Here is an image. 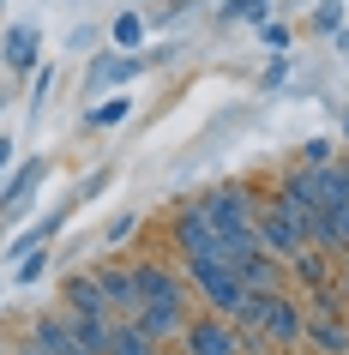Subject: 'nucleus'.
<instances>
[{
  "instance_id": "412c9836",
  "label": "nucleus",
  "mask_w": 349,
  "mask_h": 355,
  "mask_svg": "<svg viewBox=\"0 0 349 355\" xmlns=\"http://www.w3.org/2000/svg\"><path fill=\"white\" fill-rule=\"evenodd\" d=\"M301 163H307V168H325V163H337V157H331L325 139H307V145H301Z\"/></svg>"
},
{
  "instance_id": "ddd939ff",
  "label": "nucleus",
  "mask_w": 349,
  "mask_h": 355,
  "mask_svg": "<svg viewBox=\"0 0 349 355\" xmlns=\"http://www.w3.org/2000/svg\"><path fill=\"white\" fill-rule=\"evenodd\" d=\"M37 181H42V163H24V168H19V181H6V193H0V211H6V217H19Z\"/></svg>"
},
{
  "instance_id": "b1692460",
  "label": "nucleus",
  "mask_w": 349,
  "mask_h": 355,
  "mask_svg": "<svg viewBox=\"0 0 349 355\" xmlns=\"http://www.w3.org/2000/svg\"><path fill=\"white\" fill-rule=\"evenodd\" d=\"M337 235H343V259H349V199L337 205Z\"/></svg>"
},
{
  "instance_id": "9d476101",
  "label": "nucleus",
  "mask_w": 349,
  "mask_h": 355,
  "mask_svg": "<svg viewBox=\"0 0 349 355\" xmlns=\"http://www.w3.org/2000/svg\"><path fill=\"white\" fill-rule=\"evenodd\" d=\"M133 271H139V295L145 301H187L175 271H163V265H133Z\"/></svg>"
},
{
  "instance_id": "a878e982",
  "label": "nucleus",
  "mask_w": 349,
  "mask_h": 355,
  "mask_svg": "<svg viewBox=\"0 0 349 355\" xmlns=\"http://www.w3.org/2000/svg\"><path fill=\"white\" fill-rule=\"evenodd\" d=\"M12 163V139H0V168Z\"/></svg>"
},
{
  "instance_id": "1a4fd4ad",
  "label": "nucleus",
  "mask_w": 349,
  "mask_h": 355,
  "mask_svg": "<svg viewBox=\"0 0 349 355\" xmlns=\"http://www.w3.org/2000/svg\"><path fill=\"white\" fill-rule=\"evenodd\" d=\"M235 271H241L247 289H283V271L289 265L277 259V253H247V259H235Z\"/></svg>"
},
{
  "instance_id": "f257e3e1",
  "label": "nucleus",
  "mask_w": 349,
  "mask_h": 355,
  "mask_svg": "<svg viewBox=\"0 0 349 355\" xmlns=\"http://www.w3.org/2000/svg\"><path fill=\"white\" fill-rule=\"evenodd\" d=\"M235 325H259V331L271 337L277 349L283 343H301L307 337V313L295 307L283 289H247V301H241V313H235Z\"/></svg>"
},
{
  "instance_id": "0eeeda50",
  "label": "nucleus",
  "mask_w": 349,
  "mask_h": 355,
  "mask_svg": "<svg viewBox=\"0 0 349 355\" xmlns=\"http://www.w3.org/2000/svg\"><path fill=\"white\" fill-rule=\"evenodd\" d=\"M96 277H103V295H109V307L114 313H139L145 307V295H139V271L133 265H96Z\"/></svg>"
},
{
  "instance_id": "bb28decb",
  "label": "nucleus",
  "mask_w": 349,
  "mask_h": 355,
  "mask_svg": "<svg viewBox=\"0 0 349 355\" xmlns=\"http://www.w3.org/2000/svg\"><path fill=\"white\" fill-rule=\"evenodd\" d=\"M331 37H337V49H343V55H349V24H343V31H331Z\"/></svg>"
},
{
  "instance_id": "6ab92c4d",
  "label": "nucleus",
  "mask_w": 349,
  "mask_h": 355,
  "mask_svg": "<svg viewBox=\"0 0 349 355\" xmlns=\"http://www.w3.org/2000/svg\"><path fill=\"white\" fill-rule=\"evenodd\" d=\"M265 12H271V0H229V6H223V19H265Z\"/></svg>"
},
{
  "instance_id": "aec40b11",
  "label": "nucleus",
  "mask_w": 349,
  "mask_h": 355,
  "mask_svg": "<svg viewBox=\"0 0 349 355\" xmlns=\"http://www.w3.org/2000/svg\"><path fill=\"white\" fill-rule=\"evenodd\" d=\"M139 37H145V19H133V12H121V19H114V42H121V49H133Z\"/></svg>"
},
{
  "instance_id": "f8f14e48",
  "label": "nucleus",
  "mask_w": 349,
  "mask_h": 355,
  "mask_svg": "<svg viewBox=\"0 0 349 355\" xmlns=\"http://www.w3.org/2000/svg\"><path fill=\"white\" fill-rule=\"evenodd\" d=\"M151 55H103V67H96V85L109 91V85H127L133 73H145Z\"/></svg>"
},
{
  "instance_id": "dca6fc26",
  "label": "nucleus",
  "mask_w": 349,
  "mask_h": 355,
  "mask_svg": "<svg viewBox=\"0 0 349 355\" xmlns=\"http://www.w3.org/2000/svg\"><path fill=\"white\" fill-rule=\"evenodd\" d=\"M307 301H313V313L319 319H343L349 313V295H343V283H319V289H307Z\"/></svg>"
},
{
  "instance_id": "20e7f679",
  "label": "nucleus",
  "mask_w": 349,
  "mask_h": 355,
  "mask_svg": "<svg viewBox=\"0 0 349 355\" xmlns=\"http://www.w3.org/2000/svg\"><path fill=\"white\" fill-rule=\"evenodd\" d=\"M205 205H211V223H217L223 241L259 229V199H253L247 187H217V193H205Z\"/></svg>"
},
{
  "instance_id": "9b49d317",
  "label": "nucleus",
  "mask_w": 349,
  "mask_h": 355,
  "mask_svg": "<svg viewBox=\"0 0 349 355\" xmlns=\"http://www.w3.org/2000/svg\"><path fill=\"white\" fill-rule=\"evenodd\" d=\"M37 31H31V24H19V31H6V42H0V55H6V67H12V73H31V67H37Z\"/></svg>"
},
{
  "instance_id": "f03ea898",
  "label": "nucleus",
  "mask_w": 349,
  "mask_h": 355,
  "mask_svg": "<svg viewBox=\"0 0 349 355\" xmlns=\"http://www.w3.org/2000/svg\"><path fill=\"white\" fill-rule=\"evenodd\" d=\"M187 277H193V289L205 295V307H211V313H223V319L241 313L247 283H241L235 265H223V259H187Z\"/></svg>"
},
{
  "instance_id": "c756f323",
  "label": "nucleus",
  "mask_w": 349,
  "mask_h": 355,
  "mask_svg": "<svg viewBox=\"0 0 349 355\" xmlns=\"http://www.w3.org/2000/svg\"><path fill=\"white\" fill-rule=\"evenodd\" d=\"M0 355H6V349H0Z\"/></svg>"
},
{
  "instance_id": "cd10ccee",
  "label": "nucleus",
  "mask_w": 349,
  "mask_h": 355,
  "mask_svg": "<svg viewBox=\"0 0 349 355\" xmlns=\"http://www.w3.org/2000/svg\"><path fill=\"white\" fill-rule=\"evenodd\" d=\"M337 283H343V295H349V259H343V271H337Z\"/></svg>"
},
{
  "instance_id": "6e6552de",
  "label": "nucleus",
  "mask_w": 349,
  "mask_h": 355,
  "mask_svg": "<svg viewBox=\"0 0 349 355\" xmlns=\"http://www.w3.org/2000/svg\"><path fill=\"white\" fill-rule=\"evenodd\" d=\"M60 301H67L73 313H114V307H109V295H103V277H96V271H78V277H67Z\"/></svg>"
},
{
  "instance_id": "4468645a",
  "label": "nucleus",
  "mask_w": 349,
  "mask_h": 355,
  "mask_svg": "<svg viewBox=\"0 0 349 355\" xmlns=\"http://www.w3.org/2000/svg\"><path fill=\"white\" fill-rule=\"evenodd\" d=\"M289 277L301 283V289H319V283L331 277V271H325V253H319V247H301V253L289 259Z\"/></svg>"
},
{
  "instance_id": "2eb2a0df",
  "label": "nucleus",
  "mask_w": 349,
  "mask_h": 355,
  "mask_svg": "<svg viewBox=\"0 0 349 355\" xmlns=\"http://www.w3.org/2000/svg\"><path fill=\"white\" fill-rule=\"evenodd\" d=\"M307 337H313L325 355H349V331H343V319H319V313H313V319H307Z\"/></svg>"
},
{
  "instance_id": "39448f33",
  "label": "nucleus",
  "mask_w": 349,
  "mask_h": 355,
  "mask_svg": "<svg viewBox=\"0 0 349 355\" xmlns=\"http://www.w3.org/2000/svg\"><path fill=\"white\" fill-rule=\"evenodd\" d=\"M181 343H187V355H241V343H235V325H229V319H223V313L187 319Z\"/></svg>"
},
{
  "instance_id": "f3484780",
  "label": "nucleus",
  "mask_w": 349,
  "mask_h": 355,
  "mask_svg": "<svg viewBox=\"0 0 349 355\" xmlns=\"http://www.w3.org/2000/svg\"><path fill=\"white\" fill-rule=\"evenodd\" d=\"M60 223H67V205H60V211H49V217H42L37 229H24L19 241H12V253H37V247L49 241V235H60Z\"/></svg>"
},
{
  "instance_id": "c85d7f7f",
  "label": "nucleus",
  "mask_w": 349,
  "mask_h": 355,
  "mask_svg": "<svg viewBox=\"0 0 349 355\" xmlns=\"http://www.w3.org/2000/svg\"><path fill=\"white\" fill-rule=\"evenodd\" d=\"M343 132H349V114H343Z\"/></svg>"
},
{
  "instance_id": "4be33fe9",
  "label": "nucleus",
  "mask_w": 349,
  "mask_h": 355,
  "mask_svg": "<svg viewBox=\"0 0 349 355\" xmlns=\"http://www.w3.org/2000/svg\"><path fill=\"white\" fill-rule=\"evenodd\" d=\"M313 24H319V31H343V6H337V0H325V6L313 12Z\"/></svg>"
},
{
  "instance_id": "a211bd4d",
  "label": "nucleus",
  "mask_w": 349,
  "mask_h": 355,
  "mask_svg": "<svg viewBox=\"0 0 349 355\" xmlns=\"http://www.w3.org/2000/svg\"><path fill=\"white\" fill-rule=\"evenodd\" d=\"M127 114H133V103H127L121 91H109V96H103V103H96L91 114H85V121H91V127H121Z\"/></svg>"
},
{
  "instance_id": "423d86ee",
  "label": "nucleus",
  "mask_w": 349,
  "mask_h": 355,
  "mask_svg": "<svg viewBox=\"0 0 349 355\" xmlns=\"http://www.w3.org/2000/svg\"><path fill=\"white\" fill-rule=\"evenodd\" d=\"M181 307H187V301H145V307L133 313V325H139V331H145L151 343L163 349L169 337H181V331H187V313H181Z\"/></svg>"
},
{
  "instance_id": "5701e85b",
  "label": "nucleus",
  "mask_w": 349,
  "mask_h": 355,
  "mask_svg": "<svg viewBox=\"0 0 349 355\" xmlns=\"http://www.w3.org/2000/svg\"><path fill=\"white\" fill-rule=\"evenodd\" d=\"M42 265H49V253H24V265H19V283H37V277H42Z\"/></svg>"
},
{
  "instance_id": "393cba45",
  "label": "nucleus",
  "mask_w": 349,
  "mask_h": 355,
  "mask_svg": "<svg viewBox=\"0 0 349 355\" xmlns=\"http://www.w3.org/2000/svg\"><path fill=\"white\" fill-rule=\"evenodd\" d=\"M19 355H67V349H49V343H37V337H31V343H24Z\"/></svg>"
},
{
  "instance_id": "7ed1b4c3",
  "label": "nucleus",
  "mask_w": 349,
  "mask_h": 355,
  "mask_svg": "<svg viewBox=\"0 0 349 355\" xmlns=\"http://www.w3.org/2000/svg\"><path fill=\"white\" fill-rule=\"evenodd\" d=\"M259 241H265V253H277L283 265L307 247V229H301V217H295V205L283 193H277L271 205H259Z\"/></svg>"
}]
</instances>
